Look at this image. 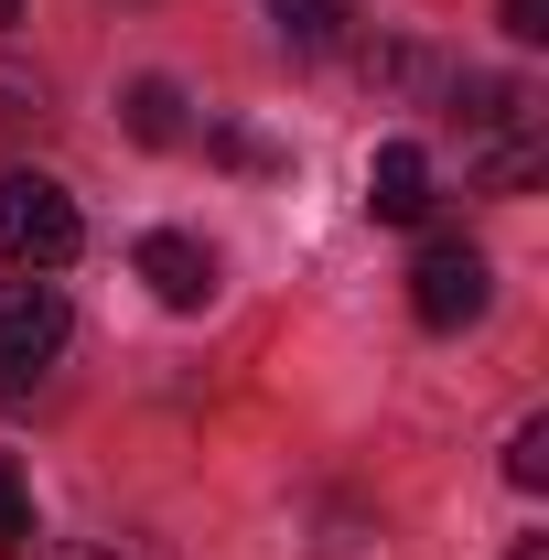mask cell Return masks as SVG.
I'll list each match as a JSON object with an SVG mask.
<instances>
[{
    "mask_svg": "<svg viewBox=\"0 0 549 560\" xmlns=\"http://www.w3.org/2000/svg\"><path fill=\"white\" fill-rule=\"evenodd\" d=\"M33 130H44V86L0 66V151H11V140H33Z\"/></svg>",
    "mask_w": 549,
    "mask_h": 560,
    "instance_id": "obj_9",
    "label": "cell"
},
{
    "mask_svg": "<svg viewBox=\"0 0 549 560\" xmlns=\"http://www.w3.org/2000/svg\"><path fill=\"white\" fill-rule=\"evenodd\" d=\"M366 215H377V226H420V215H431V151H420V140H388V151L366 162Z\"/></svg>",
    "mask_w": 549,
    "mask_h": 560,
    "instance_id": "obj_5",
    "label": "cell"
},
{
    "mask_svg": "<svg viewBox=\"0 0 549 560\" xmlns=\"http://www.w3.org/2000/svg\"><path fill=\"white\" fill-rule=\"evenodd\" d=\"M119 119H130V140H151V151L184 140V86H173V75H140L130 97H119Z\"/></svg>",
    "mask_w": 549,
    "mask_h": 560,
    "instance_id": "obj_7",
    "label": "cell"
},
{
    "mask_svg": "<svg viewBox=\"0 0 549 560\" xmlns=\"http://www.w3.org/2000/svg\"><path fill=\"white\" fill-rule=\"evenodd\" d=\"M506 486H549V420H517V442H506Z\"/></svg>",
    "mask_w": 549,
    "mask_h": 560,
    "instance_id": "obj_10",
    "label": "cell"
},
{
    "mask_svg": "<svg viewBox=\"0 0 549 560\" xmlns=\"http://www.w3.org/2000/svg\"><path fill=\"white\" fill-rule=\"evenodd\" d=\"M270 22H280L291 55H335L344 22H355V0H270Z\"/></svg>",
    "mask_w": 549,
    "mask_h": 560,
    "instance_id": "obj_6",
    "label": "cell"
},
{
    "mask_svg": "<svg viewBox=\"0 0 549 560\" xmlns=\"http://www.w3.org/2000/svg\"><path fill=\"white\" fill-rule=\"evenodd\" d=\"M130 270L151 280L162 313H206V302H215V248H206V237H173V226H162V237L130 248Z\"/></svg>",
    "mask_w": 549,
    "mask_h": 560,
    "instance_id": "obj_4",
    "label": "cell"
},
{
    "mask_svg": "<svg viewBox=\"0 0 549 560\" xmlns=\"http://www.w3.org/2000/svg\"><path fill=\"white\" fill-rule=\"evenodd\" d=\"M506 560H549V539H517V550H506Z\"/></svg>",
    "mask_w": 549,
    "mask_h": 560,
    "instance_id": "obj_13",
    "label": "cell"
},
{
    "mask_svg": "<svg viewBox=\"0 0 549 560\" xmlns=\"http://www.w3.org/2000/svg\"><path fill=\"white\" fill-rule=\"evenodd\" d=\"M215 162H237V173H270L280 151H270L259 130H215Z\"/></svg>",
    "mask_w": 549,
    "mask_h": 560,
    "instance_id": "obj_11",
    "label": "cell"
},
{
    "mask_svg": "<svg viewBox=\"0 0 549 560\" xmlns=\"http://www.w3.org/2000/svg\"><path fill=\"white\" fill-rule=\"evenodd\" d=\"M55 560H108V550H55Z\"/></svg>",
    "mask_w": 549,
    "mask_h": 560,
    "instance_id": "obj_15",
    "label": "cell"
},
{
    "mask_svg": "<svg viewBox=\"0 0 549 560\" xmlns=\"http://www.w3.org/2000/svg\"><path fill=\"white\" fill-rule=\"evenodd\" d=\"M495 22H506L517 44H549V0H495Z\"/></svg>",
    "mask_w": 549,
    "mask_h": 560,
    "instance_id": "obj_12",
    "label": "cell"
},
{
    "mask_svg": "<svg viewBox=\"0 0 549 560\" xmlns=\"http://www.w3.org/2000/svg\"><path fill=\"white\" fill-rule=\"evenodd\" d=\"M484 302H495V270H484L475 237H420V259H410V313L420 324L431 335H464Z\"/></svg>",
    "mask_w": 549,
    "mask_h": 560,
    "instance_id": "obj_3",
    "label": "cell"
},
{
    "mask_svg": "<svg viewBox=\"0 0 549 560\" xmlns=\"http://www.w3.org/2000/svg\"><path fill=\"white\" fill-rule=\"evenodd\" d=\"M11 22H22V0H0V33H11Z\"/></svg>",
    "mask_w": 549,
    "mask_h": 560,
    "instance_id": "obj_14",
    "label": "cell"
},
{
    "mask_svg": "<svg viewBox=\"0 0 549 560\" xmlns=\"http://www.w3.org/2000/svg\"><path fill=\"white\" fill-rule=\"evenodd\" d=\"M75 248H86V226H75V195L55 173H0V270H66Z\"/></svg>",
    "mask_w": 549,
    "mask_h": 560,
    "instance_id": "obj_2",
    "label": "cell"
},
{
    "mask_svg": "<svg viewBox=\"0 0 549 560\" xmlns=\"http://www.w3.org/2000/svg\"><path fill=\"white\" fill-rule=\"evenodd\" d=\"M33 539H44V528H33V486L0 464V560H33Z\"/></svg>",
    "mask_w": 549,
    "mask_h": 560,
    "instance_id": "obj_8",
    "label": "cell"
},
{
    "mask_svg": "<svg viewBox=\"0 0 549 560\" xmlns=\"http://www.w3.org/2000/svg\"><path fill=\"white\" fill-rule=\"evenodd\" d=\"M66 335H75V313H66V291H55L44 270L0 280V399H33V388L55 377Z\"/></svg>",
    "mask_w": 549,
    "mask_h": 560,
    "instance_id": "obj_1",
    "label": "cell"
}]
</instances>
